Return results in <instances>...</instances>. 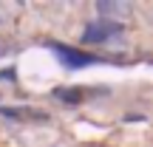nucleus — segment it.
I'll list each match as a JSON object with an SVG mask.
<instances>
[{"instance_id": "obj_1", "label": "nucleus", "mask_w": 153, "mask_h": 147, "mask_svg": "<svg viewBox=\"0 0 153 147\" xmlns=\"http://www.w3.org/2000/svg\"><path fill=\"white\" fill-rule=\"evenodd\" d=\"M122 28L116 26V23H91V26L85 28V34H82V40L85 43H105L108 37H114V34H119Z\"/></svg>"}, {"instance_id": "obj_2", "label": "nucleus", "mask_w": 153, "mask_h": 147, "mask_svg": "<svg viewBox=\"0 0 153 147\" xmlns=\"http://www.w3.org/2000/svg\"><path fill=\"white\" fill-rule=\"evenodd\" d=\"M54 51L62 57V62H65V65H71V68H82V65H88V62L94 60V57L79 54V51H74V48H65V45H54Z\"/></svg>"}, {"instance_id": "obj_3", "label": "nucleus", "mask_w": 153, "mask_h": 147, "mask_svg": "<svg viewBox=\"0 0 153 147\" xmlns=\"http://www.w3.org/2000/svg\"><path fill=\"white\" fill-rule=\"evenodd\" d=\"M97 11L102 17H125L128 11H131V6L128 3H111V0H99L97 3Z\"/></svg>"}, {"instance_id": "obj_4", "label": "nucleus", "mask_w": 153, "mask_h": 147, "mask_svg": "<svg viewBox=\"0 0 153 147\" xmlns=\"http://www.w3.org/2000/svg\"><path fill=\"white\" fill-rule=\"evenodd\" d=\"M0 23H3V14H0Z\"/></svg>"}, {"instance_id": "obj_5", "label": "nucleus", "mask_w": 153, "mask_h": 147, "mask_svg": "<svg viewBox=\"0 0 153 147\" xmlns=\"http://www.w3.org/2000/svg\"><path fill=\"white\" fill-rule=\"evenodd\" d=\"M54 147H60V144H54Z\"/></svg>"}]
</instances>
